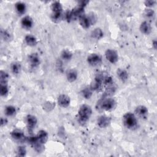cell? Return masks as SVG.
I'll list each match as a JSON object with an SVG mask.
<instances>
[{"mask_svg":"<svg viewBox=\"0 0 157 157\" xmlns=\"http://www.w3.org/2000/svg\"><path fill=\"white\" fill-rule=\"evenodd\" d=\"M156 44H157L156 41H155V40L154 41V42H153V46H154V47L155 49H156Z\"/></svg>","mask_w":157,"mask_h":157,"instance_id":"d590c367","label":"cell"},{"mask_svg":"<svg viewBox=\"0 0 157 157\" xmlns=\"http://www.w3.org/2000/svg\"><path fill=\"white\" fill-rule=\"evenodd\" d=\"M72 57V53L68 50H65L61 52V58L65 60H69Z\"/></svg>","mask_w":157,"mask_h":157,"instance_id":"cb8c5ba5","label":"cell"},{"mask_svg":"<svg viewBox=\"0 0 157 157\" xmlns=\"http://www.w3.org/2000/svg\"><path fill=\"white\" fill-rule=\"evenodd\" d=\"M11 70L14 74H18L20 72L21 65L18 62H14L11 64Z\"/></svg>","mask_w":157,"mask_h":157,"instance_id":"44dd1931","label":"cell"},{"mask_svg":"<svg viewBox=\"0 0 157 157\" xmlns=\"http://www.w3.org/2000/svg\"><path fill=\"white\" fill-rule=\"evenodd\" d=\"M61 17H62V13H52L51 15V19L52 21L56 22V23L60 22L61 19Z\"/></svg>","mask_w":157,"mask_h":157,"instance_id":"83f0119b","label":"cell"},{"mask_svg":"<svg viewBox=\"0 0 157 157\" xmlns=\"http://www.w3.org/2000/svg\"><path fill=\"white\" fill-rule=\"evenodd\" d=\"M83 97L86 99H90L92 96V90L90 88H85L82 90Z\"/></svg>","mask_w":157,"mask_h":157,"instance_id":"484cf974","label":"cell"},{"mask_svg":"<svg viewBox=\"0 0 157 157\" xmlns=\"http://www.w3.org/2000/svg\"><path fill=\"white\" fill-rule=\"evenodd\" d=\"M15 9L19 14H24L26 10V5L22 2H17L15 4Z\"/></svg>","mask_w":157,"mask_h":157,"instance_id":"ffe728a7","label":"cell"},{"mask_svg":"<svg viewBox=\"0 0 157 157\" xmlns=\"http://www.w3.org/2000/svg\"><path fill=\"white\" fill-rule=\"evenodd\" d=\"M145 15L147 19H153L155 17V13L152 9H147L146 10H145Z\"/></svg>","mask_w":157,"mask_h":157,"instance_id":"f546056e","label":"cell"},{"mask_svg":"<svg viewBox=\"0 0 157 157\" xmlns=\"http://www.w3.org/2000/svg\"><path fill=\"white\" fill-rule=\"evenodd\" d=\"M26 124L30 130H33L37 124V119L34 115H28L26 117Z\"/></svg>","mask_w":157,"mask_h":157,"instance_id":"ba28073f","label":"cell"},{"mask_svg":"<svg viewBox=\"0 0 157 157\" xmlns=\"http://www.w3.org/2000/svg\"><path fill=\"white\" fill-rule=\"evenodd\" d=\"M67 79L70 82H74L77 78V72L74 69H71L67 73Z\"/></svg>","mask_w":157,"mask_h":157,"instance_id":"e0dca14e","label":"cell"},{"mask_svg":"<svg viewBox=\"0 0 157 157\" xmlns=\"http://www.w3.org/2000/svg\"><path fill=\"white\" fill-rule=\"evenodd\" d=\"M92 36L99 39L103 36V32L100 28H96L92 32Z\"/></svg>","mask_w":157,"mask_h":157,"instance_id":"d4e9b609","label":"cell"},{"mask_svg":"<svg viewBox=\"0 0 157 157\" xmlns=\"http://www.w3.org/2000/svg\"><path fill=\"white\" fill-rule=\"evenodd\" d=\"M140 30L145 35H149L152 31V27L148 22H143L140 26Z\"/></svg>","mask_w":157,"mask_h":157,"instance_id":"9c48e42d","label":"cell"},{"mask_svg":"<svg viewBox=\"0 0 157 157\" xmlns=\"http://www.w3.org/2000/svg\"><path fill=\"white\" fill-rule=\"evenodd\" d=\"M5 113L8 116H13L16 113V109L13 106H8L5 109Z\"/></svg>","mask_w":157,"mask_h":157,"instance_id":"7402d4cb","label":"cell"},{"mask_svg":"<svg viewBox=\"0 0 157 157\" xmlns=\"http://www.w3.org/2000/svg\"><path fill=\"white\" fill-rule=\"evenodd\" d=\"M17 154L19 156H24L26 155V149L23 146H20L18 147L17 150Z\"/></svg>","mask_w":157,"mask_h":157,"instance_id":"f1b7e54d","label":"cell"},{"mask_svg":"<svg viewBox=\"0 0 157 157\" xmlns=\"http://www.w3.org/2000/svg\"><path fill=\"white\" fill-rule=\"evenodd\" d=\"M29 61L32 67H36L40 64V59L37 53H32L29 57Z\"/></svg>","mask_w":157,"mask_h":157,"instance_id":"30bf717a","label":"cell"},{"mask_svg":"<svg viewBox=\"0 0 157 157\" xmlns=\"http://www.w3.org/2000/svg\"><path fill=\"white\" fill-rule=\"evenodd\" d=\"M52 13H62V5L58 1L53 2L52 4Z\"/></svg>","mask_w":157,"mask_h":157,"instance_id":"d6986e66","label":"cell"},{"mask_svg":"<svg viewBox=\"0 0 157 157\" xmlns=\"http://www.w3.org/2000/svg\"><path fill=\"white\" fill-rule=\"evenodd\" d=\"M70 98L66 94H61L58 98V103L62 108L68 107L70 104Z\"/></svg>","mask_w":157,"mask_h":157,"instance_id":"8992f818","label":"cell"},{"mask_svg":"<svg viewBox=\"0 0 157 157\" xmlns=\"http://www.w3.org/2000/svg\"><path fill=\"white\" fill-rule=\"evenodd\" d=\"M155 1H145V5L147 7H152L155 4Z\"/></svg>","mask_w":157,"mask_h":157,"instance_id":"d6a6232c","label":"cell"},{"mask_svg":"<svg viewBox=\"0 0 157 157\" xmlns=\"http://www.w3.org/2000/svg\"><path fill=\"white\" fill-rule=\"evenodd\" d=\"M36 136L39 142L42 144L46 143L48 139V133L44 130L39 131Z\"/></svg>","mask_w":157,"mask_h":157,"instance_id":"8fae6325","label":"cell"},{"mask_svg":"<svg viewBox=\"0 0 157 157\" xmlns=\"http://www.w3.org/2000/svg\"><path fill=\"white\" fill-rule=\"evenodd\" d=\"M106 58L110 63H115L119 60V56L116 51L113 49H108L105 53Z\"/></svg>","mask_w":157,"mask_h":157,"instance_id":"277c9868","label":"cell"},{"mask_svg":"<svg viewBox=\"0 0 157 157\" xmlns=\"http://www.w3.org/2000/svg\"><path fill=\"white\" fill-rule=\"evenodd\" d=\"M11 136L14 139L17 140V141H19V140H21L25 138L23 131L18 130V129H16V130H14L12 131V133H11Z\"/></svg>","mask_w":157,"mask_h":157,"instance_id":"4fadbf2b","label":"cell"},{"mask_svg":"<svg viewBox=\"0 0 157 157\" xmlns=\"http://www.w3.org/2000/svg\"><path fill=\"white\" fill-rule=\"evenodd\" d=\"M88 17L90 21L91 24H92V25L94 24L95 23V22H96V21H97L96 16H95L94 14H93V13L90 14V15L88 16Z\"/></svg>","mask_w":157,"mask_h":157,"instance_id":"1f68e13d","label":"cell"},{"mask_svg":"<svg viewBox=\"0 0 157 157\" xmlns=\"http://www.w3.org/2000/svg\"><path fill=\"white\" fill-rule=\"evenodd\" d=\"M87 61L89 65L93 66H96L100 65L102 62V58L100 56L96 53L90 55L87 58Z\"/></svg>","mask_w":157,"mask_h":157,"instance_id":"5b68a950","label":"cell"},{"mask_svg":"<svg viewBox=\"0 0 157 157\" xmlns=\"http://www.w3.org/2000/svg\"><path fill=\"white\" fill-rule=\"evenodd\" d=\"M8 78L9 75L6 72H5L4 71H0V80H1V83L7 84Z\"/></svg>","mask_w":157,"mask_h":157,"instance_id":"603a6c76","label":"cell"},{"mask_svg":"<svg viewBox=\"0 0 157 157\" xmlns=\"http://www.w3.org/2000/svg\"><path fill=\"white\" fill-rule=\"evenodd\" d=\"M136 114L139 117H145L148 113L147 108L144 106H139L136 108Z\"/></svg>","mask_w":157,"mask_h":157,"instance_id":"7c38bea8","label":"cell"},{"mask_svg":"<svg viewBox=\"0 0 157 157\" xmlns=\"http://www.w3.org/2000/svg\"><path fill=\"white\" fill-rule=\"evenodd\" d=\"M79 22H80L81 25L83 28H85V29L88 28L92 25L88 17V16H86L85 15L79 19Z\"/></svg>","mask_w":157,"mask_h":157,"instance_id":"9a60e30c","label":"cell"},{"mask_svg":"<svg viewBox=\"0 0 157 157\" xmlns=\"http://www.w3.org/2000/svg\"><path fill=\"white\" fill-rule=\"evenodd\" d=\"M123 122L126 128L131 130L136 128L138 125V120L136 116L130 113L124 115L123 117Z\"/></svg>","mask_w":157,"mask_h":157,"instance_id":"7a4b0ae2","label":"cell"},{"mask_svg":"<svg viewBox=\"0 0 157 157\" xmlns=\"http://www.w3.org/2000/svg\"><path fill=\"white\" fill-rule=\"evenodd\" d=\"M115 104L116 102L113 98L102 99L98 102L97 105L98 106V107H97V109L107 111L111 110L115 108Z\"/></svg>","mask_w":157,"mask_h":157,"instance_id":"3957f363","label":"cell"},{"mask_svg":"<svg viewBox=\"0 0 157 157\" xmlns=\"http://www.w3.org/2000/svg\"><path fill=\"white\" fill-rule=\"evenodd\" d=\"M117 76L119 77L120 78V80H121L123 82H125L128 78V72L122 69H119L117 71Z\"/></svg>","mask_w":157,"mask_h":157,"instance_id":"ac0fdd59","label":"cell"},{"mask_svg":"<svg viewBox=\"0 0 157 157\" xmlns=\"http://www.w3.org/2000/svg\"><path fill=\"white\" fill-rule=\"evenodd\" d=\"M25 41L26 43L30 46H35L37 44L36 38L31 35H26L25 38Z\"/></svg>","mask_w":157,"mask_h":157,"instance_id":"2e32d148","label":"cell"},{"mask_svg":"<svg viewBox=\"0 0 157 157\" xmlns=\"http://www.w3.org/2000/svg\"><path fill=\"white\" fill-rule=\"evenodd\" d=\"M97 123H98V125L100 128H105L109 125L110 123V119L107 116L102 115L98 118Z\"/></svg>","mask_w":157,"mask_h":157,"instance_id":"52a82bcc","label":"cell"},{"mask_svg":"<svg viewBox=\"0 0 157 157\" xmlns=\"http://www.w3.org/2000/svg\"><path fill=\"white\" fill-rule=\"evenodd\" d=\"M7 122H8V120L6 119H4V118H1V126L5 125L7 123Z\"/></svg>","mask_w":157,"mask_h":157,"instance_id":"e575fe53","label":"cell"},{"mask_svg":"<svg viewBox=\"0 0 157 157\" xmlns=\"http://www.w3.org/2000/svg\"><path fill=\"white\" fill-rule=\"evenodd\" d=\"M88 3H89V2H88V1H80L79 3H78V4H79V5H78V6H79V7H81V8H85V7L86 6L87 4Z\"/></svg>","mask_w":157,"mask_h":157,"instance_id":"836d02e7","label":"cell"},{"mask_svg":"<svg viewBox=\"0 0 157 157\" xmlns=\"http://www.w3.org/2000/svg\"><path fill=\"white\" fill-rule=\"evenodd\" d=\"M115 91V88L110 87H109V88H108L107 89H106V90L104 94H105L106 96H109V95L114 94Z\"/></svg>","mask_w":157,"mask_h":157,"instance_id":"4dcf8cb0","label":"cell"},{"mask_svg":"<svg viewBox=\"0 0 157 157\" xmlns=\"http://www.w3.org/2000/svg\"><path fill=\"white\" fill-rule=\"evenodd\" d=\"M0 92H1V95L2 97L6 96L9 92V88L8 87L7 84L1 83V86H0Z\"/></svg>","mask_w":157,"mask_h":157,"instance_id":"4316f807","label":"cell"},{"mask_svg":"<svg viewBox=\"0 0 157 157\" xmlns=\"http://www.w3.org/2000/svg\"><path fill=\"white\" fill-rule=\"evenodd\" d=\"M22 25L25 28H30L33 26V20L29 16H26L22 20Z\"/></svg>","mask_w":157,"mask_h":157,"instance_id":"5bb4252c","label":"cell"},{"mask_svg":"<svg viewBox=\"0 0 157 157\" xmlns=\"http://www.w3.org/2000/svg\"><path fill=\"white\" fill-rule=\"evenodd\" d=\"M92 114V110L90 106L88 105H82L78 112V120L81 123H85Z\"/></svg>","mask_w":157,"mask_h":157,"instance_id":"6da1fadb","label":"cell"}]
</instances>
